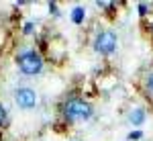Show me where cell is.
I'll use <instances>...</instances> for the list:
<instances>
[{"instance_id":"obj_1","label":"cell","mask_w":153,"mask_h":141,"mask_svg":"<svg viewBox=\"0 0 153 141\" xmlns=\"http://www.w3.org/2000/svg\"><path fill=\"white\" fill-rule=\"evenodd\" d=\"M63 115L70 121H82V119L90 117L92 110H90V104H86L84 100L74 98V100H68V104L63 106Z\"/></svg>"},{"instance_id":"obj_2","label":"cell","mask_w":153,"mask_h":141,"mask_svg":"<svg viewBox=\"0 0 153 141\" xmlns=\"http://www.w3.org/2000/svg\"><path fill=\"white\" fill-rule=\"evenodd\" d=\"M16 61H19V68L25 74H37V72H41V68H43V61H41V57L37 55L35 51H25V53H21Z\"/></svg>"},{"instance_id":"obj_3","label":"cell","mask_w":153,"mask_h":141,"mask_svg":"<svg viewBox=\"0 0 153 141\" xmlns=\"http://www.w3.org/2000/svg\"><path fill=\"white\" fill-rule=\"evenodd\" d=\"M114 47H117V35L112 31H104V33H100L96 37V51L98 53L108 55V53L114 51Z\"/></svg>"},{"instance_id":"obj_4","label":"cell","mask_w":153,"mask_h":141,"mask_svg":"<svg viewBox=\"0 0 153 141\" xmlns=\"http://www.w3.org/2000/svg\"><path fill=\"white\" fill-rule=\"evenodd\" d=\"M14 100H16V104L21 108H31L37 102V94L31 88H19L16 94H14Z\"/></svg>"},{"instance_id":"obj_5","label":"cell","mask_w":153,"mask_h":141,"mask_svg":"<svg viewBox=\"0 0 153 141\" xmlns=\"http://www.w3.org/2000/svg\"><path fill=\"white\" fill-rule=\"evenodd\" d=\"M131 123H133V125H141L143 121H145V110H143V108H135V110H133V113H131Z\"/></svg>"},{"instance_id":"obj_6","label":"cell","mask_w":153,"mask_h":141,"mask_svg":"<svg viewBox=\"0 0 153 141\" xmlns=\"http://www.w3.org/2000/svg\"><path fill=\"white\" fill-rule=\"evenodd\" d=\"M71 21H74V23H82L84 21V8H80V6L74 8V12H71Z\"/></svg>"},{"instance_id":"obj_7","label":"cell","mask_w":153,"mask_h":141,"mask_svg":"<svg viewBox=\"0 0 153 141\" xmlns=\"http://www.w3.org/2000/svg\"><path fill=\"white\" fill-rule=\"evenodd\" d=\"M147 88L153 92V74H149V76H147Z\"/></svg>"},{"instance_id":"obj_8","label":"cell","mask_w":153,"mask_h":141,"mask_svg":"<svg viewBox=\"0 0 153 141\" xmlns=\"http://www.w3.org/2000/svg\"><path fill=\"white\" fill-rule=\"evenodd\" d=\"M129 139H141V133H139V131H135V133H131V135H129Z\"/></svg>"},{"instance_id":"obj_9","label":"cell","mask_w":153,"mask_h":141,"mask_svg":"<svg viewBox=\"0 0 153 141\" xmlns=\"http://www.w3.org/2000/svg\"><path fill=\"white\" fill-rule=\"evenodd\" d=\"M4 119H6V113H4V108H2V106H0V125H2V123H4Z\"/></svg>"},{"instance_id":"obj_10","label":"cell","mask_w":153,"mask_h":141,"mask_svg":"<svg viewBox=\"0 0 153 141\" xmlns=\"http://www.w3.org/2000/svg\"><path fill=\"white\" fill-rule=\"evenodd\" d=\"M139 14H147V6L145 4H139Z\"/></svg>"},{"instance_id":"obj_11","label":"cell","mask_w":153,"mask_h":141,"mask_svg":"<svg viewBox=\"0 0 153 141\" xmlns=\"http://www.w3.org/2000/svg\"><path fill=\"white\" fill-rule=\"evenodd\" d=\"M31 31H33V25L27 23V25H25V33H31Z\"/></svg>"},{"instance_id":"obj_12","label":"cell","mask_w":153,"mask_h":141,"mask_svg":"<svg viewBox=\"0 0 153 141\" xmlns=\"http://www.w3.org/2000/svg\"><path fill=\"white\" fill-rule=\"evenodd\" d=\"M151 29H153V27H151Z\"/></svg>"}]
</instances>
